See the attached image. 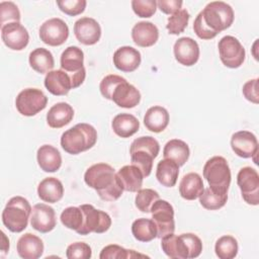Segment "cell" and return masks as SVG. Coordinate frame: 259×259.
Masks as SVG:
<instances>
[{"label":"cell","instance_id":"cell-45","mask_svg":"<svg viewBox=\"0 0 259 259\" xmlns=\"http://www.w3.org/2000/svg\"><path fill=\"white\" fill-rule=\"evenodd\" d=\"M57 5L65 14L76 16L85 10L87 2L86 0H61L57 1Z\"/></svg>","mask_w":259,"mask_h":259},{"label":"cell","instance_id":"cell-3","mask_svg":"<svg viewBox=\"0 0 259 259\" xmlns=\"http://www.w3.org/2000/svg\"><path fill=\"white\" fill-rule=\"evenodd\" d=\"M160 152V145L151 136L140 137L132 143L130 147L132 165L138 167L144 177H148L153 168V161Z\"/></svg>","mask_w":259,"mask_h":259},{"label":"cell","instance_id":"cell-41","mask_svg":"<svg viewBox=\"0 0 259 259\" xmlns=\"http://www.w3.org/2000/svg\"><path fill=\"white\" fill-rule=\"evenodd\" d=\"M189 13L186 9H180L168 17V23L166 25L170 34H179L184 31L188 24Z\"/></svg>","mask_w":259,"mask_h":259},{"label":"cell","instance_id":"cell-12","mask_svg":"<svg viewBox=\"0 0 259 259\" xmlns=\"http://www.w3.org/2000/svg\"><path fill=\"white\" fill-rule=\"evenodd\" d=\"M69 36L67 23L58 17L46 20L39 27V38L46 45L58 47L63 45Z\"/></svg>","mask_w":259,"mask_h":259},{"label":"cell","instance_id":"cell-35","mask_svg":"<svg viewBox=\"0 0 259 259\" xmlns=\"http://www.w3.org/2000/svg\"><path fill=\"white\" fill-rule=\"evenodd\" d=\"M132 234L140 242H150L157 238V229L152 220L141 218L132 224Z\"/></svg>","mask_w":259,"mask_h":259},{"label":"cell","instance_id":"cell-29","mask_svg":"<svg viewBox=\"0 0 259 259\" xmlns=\"http://www.w3.org/2000/svg\"><path fill=\"white\" fill-rule=\"evenodd\" d=\"M161 247L163 252L172 259H187L188 248L181 235L176 236L174 233L169 234L161 239Z\"/></svg>","mask_w":259,"mask_h":259},{"label":"cell","instance_id":"cell-30","mask_svg":"<svg viewBox=\"0 0 259 259\" xmlns=\"http://www.w3.org/2000/svg\"><path fill=\"white\" fill-rule=\"evenodd\" d=\"M169 113L166 108L155 105L150 107L144 116V124L147 130L153 133L163 132L169 123Z\"/></svg>","mask_w":259,"mask_h":259},{"label":"cell","instance_id":"cell-11","mask_svg":"<svg viewBox=\"0 0 259 259\" xmlns=\"http://www.w3.org/2000/svg\"><path fill=\"white\" fill-rule=\"evenodd\" d=\"M237 183L243 199L251 205L259 203V175L252 167H243L237 175Z\"/></svg>","mask_w":259,"mask_h":259},{"label":"cell","instance_id":"cell-9","mask_svg":"<svg viewBox=\"0 0 259 259\" xmlns=\"http://www.w3.org/2000/svg\"><path fill=\"white\" fill-rule=\"evenodd\" d=\"M150 212L152 213V221L157 229V238L162 239L174 233V208L170 202L159 198L153 203Z\"/></svg>","mask_w":259,"mask_h":259},{"label":"cell","instance_id":"cell-14","mask_svg":"<svg viewBox=\"0 0 259 259\" xmlns=\"http://www.w3.org/2000/svg\"><path fill=\"white\" fill-rule=\"evenodd\" d=\"M1 37L4 45L13 51L23 50L29 41L27 29L20 22H11L1 27Z\"/></svg>","mask_w":259,"mask_h":259},{"label":"cell","instance_id":"cell-34","mask_svg":"<svg viewBox=\"0 0 259 259\" xmlns=\"http://www.w3.org/2000/svg\"><path fill=\"white\" fill-rule=\"evenodd\" d=\"M179 175V166L172 160H161L156 169V178L165 187H173Z\"/></svg>","mask_w":259,"mask_h":259},{"label":"cell","instance_id":"cell-6","mask_svg":"<svg viewBox=\"0 0 259 259\" xmlns=\"http://www.w3.org/2000/svg\"><path fill=\"white\" fill-rule=\"evenodd\" d=\"M204 23L215 33L229 28L234 21L233 8L224 1H212L200 11Z\"/></svg>","mask_w":259,"mask_h":259},{"label":"cell","instance_id":"cell-42","mask_svg":"<svg viewBox=\"0 0 259 259\" xmlns=\"http://www.w3.org/2000/svg\"><path fill=\"white\" fill-rule=\"evenodd\" d=\"M0 18L1 27L7 23L19 22L20 11L17 5L11 1H2L0 3Z\"/></svg>","mask_w":259,"mask_h":259},{"label":"cell","instance_id":"cell-28","mask_svg":"<svg viewBox=\"0 0 259 259\" xmlns=\"http://www.w3.org/2000/svg\"><path fill=\"white\" fill-rule=\"evenodd\" d=\"M203 181L199 174L190 172L184 175L179 183V193L186 200H194L202 193Z\"/></svg>","mask_w":259,"mask_h":259},{"label":"cell","instance_id":"cell-21","mask_svg":"<svg viewBox=\"0 0 259 259\" xmlns=\"http://www.w3.org/2000/svg\"><path fill=\"white\" fill-rule=\"evenodd\" d=\"M45 86L47 90L56 96H63L69 93L72 87L70 76L62 69L52 70L45 77Z\"/></svg>","mask_w":259,"mask_h":259},{"label":"cell","instance_id":"cell-27","mask_svg":"<svg viewBox=\"0 0 259 259\" xmlns=\"http://www.w3.org/2000/svg\"><path fill=\"white\" fill-rule=\"evenodd\" d=\"M123 190L128 192H137L142 188L143 179L145 178L142 171L134 165H125L116 173Z\"/></svg>","mask_w":259,"mask_h":259},{"label":"cell","instance_id":"cell-37","mask_svg":"<svg viewBox=\"0 0 259 259\" xmlns=\"http://www.w3.org/2000/svg\"><path fill=\"white\" fill-rule=\"evenodd\" d=\"M238 242L230 235L222 236L218 239L214 245L215 255L220 259H233L238 254Z\"/></svg>","mask_w":259,"mask_h":259},{"label":"cell","instance_id":"cell-47","mask_svg":"<svg viewBox=\"0 0 259 259\" xmlns=\"http://www.w3.org/2000/svg\"><path fill=\"white\" fill-rule=\"evenodd\" d=\"M181 237L186 243V246L188 248V258H196L200 255L202 251V242L201 240L192 233H185L181 234Z\"/></svg>","mask_w":259,"mask_h":259},{"label":"cell","instance_id":"cell-51","mask_svg":"<svg viewBox=\"0 0 259 259\" xmlns=\"http://www.w3.org/2000/svg\"><path fill=\"white\" fill-rule=\"evenodd\" d=\"M1 237H2V244H1V252L2 255L4 256L5 254H7L8 250H9V239L6 237L4 232H1Z\"/></svg>","mask_w":259,"mask_h":259},{"label":"cell","instance_id":"cell-5","mask_svg":"<svg viewBox=\"0 0 259 259\" xmlns=\"http://www.w3.org/2000/svg\"><path fill=\"white\" fill-rule=\"evenodd\" d=\"M203 177L211 189L228 193L232 176L229 164L224 157L214 156L208 159L203 166Z\"/></svg>","mask_w":259,"mask_h":259},{"label":"cell","instance_id":"cell-33","mask_svg":"<svg viewBox=\"0 0 259 259\" xmlns=\"http://www.w3.org/2000/svg\"><path fill=\"white\" fill-rule=\"evenodd\" d=\"M28 62L30 67L39 74L49 73L55 66L53 54L45 48H37L30 52Z\"/></svg>","mask_w":259,"mask_h":259},{"label":"cell","instance_id":"cell-1","mask_svg":"<svg viewBox=\"0 0 259 259\" xmlns=\"http://www.w3.org/2000/svg\"><path fill=\"white\" fill-rule=\"evenodd\" d=\"M84 181L89 187L95 189L98 196L104 201H114L123 192L122 185L113 167L106 163H97L90 166L84 174Z\"/></svg>","mask_w":259,"mask_h":259},{"label":"cell","instance_id":"cell-40","mask_svg":"<svg viewBox=\"0 0 259 259\" xmlns=\"http://www.w3.org/2000/svg\"><path fill=\"white\" fill-rule=\"evenodd\" d=\"M159 193L151 188H144L140 189L137 191V195L135 198V204L136 207L141 210L142 212H150L151 207L153 203L159 199Z\"/></svg>","mask_w":259,"mask_h":259},{"label":"cell","instance_id":"cell-44","mask_svg":"<svg viewBox=\"0 0 259 259\" xmlns=\"http://www.w3.org/2000/svg\"><path fill=\"white\" fill-rule=\"evenodd\" d=\"M66 256L68 259H89L92 256L91 247L84 242H75L67 247Z\"/></svg>","mask_w":259,"mask_h":259},{"label":"cell","instance_id":"cell-36","mask_svg":"<svg viewBox=\"0 0 259 259\" xmlns=\"http://www.w3.org/2000/svg\"><path fill=\"white\" fill-rule=\"evenodd\" d=\"M198 198L202 207L208 210H215L222 208L226 204L228 200V193L220 192L207 187L203 189Z\"/></svg>","mask_w":259,"mask_h":259},{"label":"cell","instance_id":"cell-25","mask_svg":"<svg viewBox=\"0 0 259 259\" xmlns=\"http://www.w3.org/2000/svg\"><path fill=\"white\" fill-rule=\"evenodd\" d=\"M37 195L45 202L56 203L64 195L63 183L56 177L45 178L37 186Z\"/></svg>","mask_w":259,"mask_h":259},{"label":"cell","instance_id":"cell-23","mask_svg":"<svg viewBox=\"0 0 259 259\" xmlns=\"http://www.w3.org/2000/svg\"><path fill=\"white\" fill-rule=\"evenodd\" d=\"M60 62L61 69L64 70L71 78L84 69V53L79 47H68L62 53Z\"/></svg>","mask_w":259,"mask_h":259},{"label":"cell","instance_id":"cell-7","mask_svg":"<svg viewBox=\"0 0 259 259\" xmlns=\"http://www.w3.org/2000/svg\"><path fill=\"white\" fill-rule=\"evenodd\" d=\"M83 211V226L79 230V235H89L90 233L102 234L109 230L111 226L110 215L100 209H96L92 204H81Z\"/></svg>","mask_w":259,"mask_h":259},{"label":"cell","instance_id":"cell-32","mask_svg":"<svg viewBox=\"0 0 259 259\" xmlns=\"http://www.w3.org/2000/svg\"><path fill=\"white\" fill-rule=\"evenodd\" d=\"M190 150L188 145L178 139H172L166 143L163 149L164 159L174 161L179 167L183 166L189 158Z\"/></svg>","mask_w":259,"mask_h":259},{"label":"cell","instance_id":"cell-48","mask_svg":"<svg viewBox=\"0 0 259 259\" xmlns=\"http://www.w3.org/2000/svg\"><path fill=\"white\" fill-rule=\"evenodd\" d=\"M193 30L195 34L201 39H211L217 36L218 33L212 31L203 21L202 15L199 12L193 22Z\"/></svg>","mask_w":259,"mask_h":259},{"label":"cell","instance_id":"cell-20","mask_svg":"<svg viewBox=\"0 0 259 259\" xmlns=\"http://www.w3.org/2000/svg\"><path fill=\"white\" fill-rule=\"evenodd\" d=\"M132 38L137 46L149 48L157 42L159 29L150 21H140L136 23L132 29Z\"/></svg>","mask_w":259,"mask_h":259},{"label":"cell","instance_id":"cell-26","mask_svg":"<svg viewBox=\"0 0 259 259\" xmlns=\"http://www.w3.org/2000/svg\"><path fill=\"white\" fill-rule=\"evenodd\" d=\"M74 117L73 107L66 102H58L47 113V122L53 128H61L68 124Z\"/></svg>","mask_w":259,"mask_h":259},{"label":"cell","instance_id":"cell-24","mask_svg":"<svg viewBox=\"0 0 259 259\" xmlns=\"http://www.w3.org/2000/svg\"><path fill=\"white\" fill-rule=\"evenodd\" d=\"M37 164L45 172H56L62 165V156L59 150L51 145H42L36 152Z\"/></svg>","mask_w":259,"mask_h":259},{"label":"cell","instance_id":"cell-50","mask_svg":"<svg viewBox=\"0 0 259 259\" xmlns=\"http://www.w3.org/2000/svg\"><path fill=\"white\" fill-rule=\"evenodd\" d=\"M183 2L180 0H159L157 7L165 14H173L181 9Z\"/></svg>","mask_w":259,"mask_h":259},{"label":"cell","instance_id":"cell-15","mask_svg":"<svg viewBox=\"0 0 259 259\" xmlns=\"http://www.w3.org/2000/svg\"><path fill=\"white\" fill-rule=\"evenodd\" d=\"M30 225L42 234L53 231L57 225L55 209L46 203L34 204L30 214Z\"/></svg>","mask_w":259,"mask_h":259},{"label":"cell","instance_id":"cell-39","mask_svg":"<svg viewBox=\"0 0 259 259\" xmlns=\"http://www.w3.org/2000/svg\"><path fill=\"white\" fill-rule=\"evenodd\" d=\"M137 257H148L147 255L137 253L135 250H128L124 249L116 244H111L105 246L100 254V259H131V258H137Z\"/></svg>","mask_w":259,"mask_h":259},{"label":"cell","instance_id":"cell-4","mask_svg":"<svg viewBox=\"0 0 259 259\" xmlns=\"http://www.w3.org/2000/svg\"><path fill=\"white\" fill-rule=\"evenodd\" d=\"M32 207L22 196H13L2 211V223L12 233H20L26 229Z\"/></svg>","mask_w":259,"mask_h":259},{"label":"cell","instance_id":"cell-43","mask_svg":"<svg viewBox=\"0 0 259 259\" xmlns=\"http://www.w3.org/2000/svg\"><path fill=\"white\" fill-rule=\"evenodd\" d=\"M132 8L134 12L143 18L153 16L157 10V1L155 0H133Z\"/></svg>","mask_w":259,"mask_h":259},{"label":"cell","instance_id":"cell-31","mask_svg":"<svg viewBox=\"0 0 259 259\" xmlns=\"http://www.w3.org/2000/svg\"><path fill=\"white\" fill-rule=\"evenodd\" d=\"M111 127L116 136L126 139L139 131L140 121L131 113H119L113 117Z\"/></svg>","mask_w":259,"mask_h":259},{"label":"cell","instance_id":"cell-8","mask_svg":"<svg viewBox=\"0 0 259 259\" xmlns=\"http://www.w3.org/2000/svg\"><path fill=\"white\" fill-rule=\"evenodd\" d=\"M48 104V97L37 88H26L20 91L15 99L18 112L24 116H33L44 110Z\"/></svg>","mask_w":259,"mask_h":259},{"label":"cell","instance_id":"cell-10","mask_svg":"<svg viewBox=\"0 0 259 259\" xmlns=\"http://www.w3.org/2000/svg\"><path fill=\"white\" fill-rule=\"evenodd\" d=\"M220 59L222 63L231 69L239 68L243 65L246 52L238 38L233 35H225L218 44Z\"/></svg>","mask_w":259,"mask_h":259},{"label":"cell","instance_id":"cell-2","mask_svg":"<svg viewBox=\"0 0 259 259\" xmlns=\"http://www.w3.org/2000/svg\"><path fill=\"white\" fill-rule=\"evenodd\" d=\"M97 142V132L89 123H77L65 131L61 137V146L65 152L71 155H78L91 149Z\"/></svg>","mask_w":259,"mask_h":259},{"label":"cell","instance_id":"cell-38","mask_svg":"<svg viewBox=\"0 0 259 259\" xmlns=\"http://www.w3.org/2000/svg\"><path fill=\"white\" fill-rule=\"evenodd\" d=\"M60 219L66 228L78 233L83 226L84 217L80 206H69L62 211Z\"/></svg>","mask_w":259,"mask_h":259},{"label":"cell","instance_id":"cell-16","mask_svg":"<svg viewBox=\"0 0 259 259\" xmlns=\"http://www.w3.org/2000/svg\"><path fill=\"white\" fill-rule=\"evenodd\" d=\"M74 33L76 38L85 46L95 45L101 36V27L99 23L91 17H81L74 24Z\"/></svg>","mask_w":259,"mask_h":259},{"label":"cell","instance_id":"cell-22","mask_svg":"<svg viewBox=\"0 0 259 259\" xmlns=\"http://www.w3.org/2000/svg\"><path fill=\"white\" fill-rule=\"evenodd\" d=\"M16 249L23 259H37L44 253V243L39 237L26 233L18 239Z\"/></svg>","mask_w":259,"mask_h":259},{"label":"cell","instance_id":"cell-19","mask_svg":"<svg viewBox=\"0 0 259 259\" xmlns=\"http://www.w3.org/2000/svg\"><path fill=\"white\" fill-rule=\"evenodd\" d=\"M111 100L119 107L133 108L140 103L141 93L134 85L124 80L114 88Z\"/></svg>","mask_w":259,"mask_h":259},{"label":"cell","instance_id":"cell-18","mask_svg":"<svg viewBox=\"0 0 259 259\" xmlns=\"http://www.w3.org/2000/svg\"><path fill=\"white\" fill-rule=\"evenodd\" d=\"M141 53L130 46L118 48L113 54V65L121 72H134L141 64Z\"/></svg>","mask_w":259,"mask_h":259},{"label":"cell","instance_id":"cell-13","mask_svg":"<svg viewBox=\"0 0 259 259\" xmlns=\"http://www.w3.org/2000/svg\"><path fill=\"white\" fill-rule=\"evenodd\" d=\"M231 147L234 153L244 159L253 158L258 154V141L256 136L249 131H239L231 138Z\"/></svg>","mask_w":259,"mask_h":259},{"label":"cell","instance_id":"cell-49","mask_svg":"<svg viewBox=\"0 0 259 259\" xmlns=\"http://www.w3.org/2000/svg\"><path fill=\"white\" fill-rule=\"evenodd\" d=\"M243 95L245 96V98L247 100H249L250 102L254 103V104H258L259 103V95H258V79H251L249 81H247L244 85H243V89H242Z\"/></svg>","mask_w":259,"mask_h":259},{"label":"cell","instance_id":"cell-46","mask_svg":"<svg viewBox=\"0 0 259 259\" xmlns=\"http://www.w3.org/2000/svg\"><path fill=\"white\" fill-rule=\"evenodd\" d=\"M125 79L121 76H118V75H114V74H110V75H107L105 76L101 82H100V85H99V90H100V93L101 95L108 99V100H111V95H112V92L114 90V88L121 82H123Z\"/></svg>","mask_w":259,"mask_h":259},{"label":"cell","instance_id":"cell-17","mask_svg":"<svg viewBox=\"0 0 259 259\" xmlns=\"http://www.w3.org/2000/svg\"><path fill=\"white\" fill-rule=\"evenodd\" d=\"M175 59L183 66H193L199 59L198 44L191 37L183 36L178 38L173 47Z\"/></svg>","mask_w":259,"mask_h":259}]
</instances>
